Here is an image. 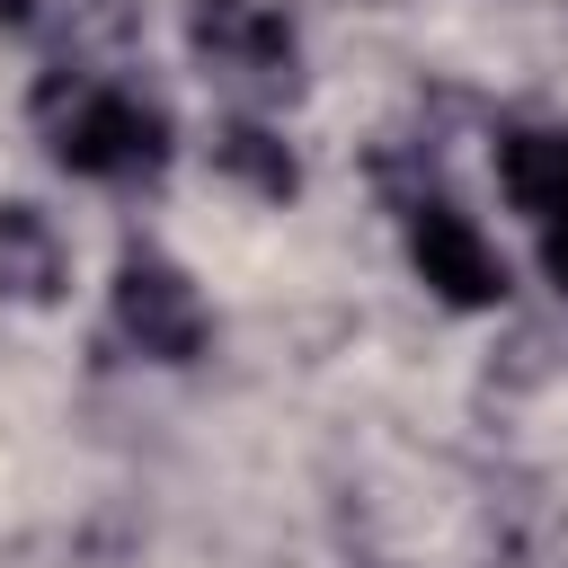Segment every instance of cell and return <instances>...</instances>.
<instances>
[{
  "instance_id": "cell-1",
  "label": "cell",
  "mask_w": 568,
  "mask_h": 568,
  "mask_svg": "<svg viewBox=\"0 0 568 568\" xmlns=\"http://www.w3.org/2000/svg\"><path fill=\"white\" fill-rule=\"evenodd\" d=\"M53 151L89 178H124V169H151L160 124H151V106H133L115 89H71V106L53 115Z\"/></svg>"
},
{
  "instance_id": "cell-5",
  "label": "cell",
  "mask_w": 568,
  "mask_h": 568,
  "mask_svg": "<svg viewBox=\"0 0 568 568\" xmlns=\"http://www.w3.org/2000/svg\"><path fill=\"white\" fill-rule=\"evenodd\" d=\"M53 275H62L53 231H44L27 204H9V213H0V284H9V293H53Z\"/></svg>"
},
{
  "instance_id": "cell-3",
  "label": "cell",
  "mask_w": 568,
  "mask_h": 568,
  "mask_svg": "<svg viewBox=\"0 0 568 568\" xmlns=\"http://www.w3.org/2000/svg\"><path fill=\"white\" fill-rule=\"evenodd\" d=\"M115 302H124V328L142 337V355H195L204 346V302L160 257H133L124 284H115Z\"/></svg>"
},
{
  "instance_id": "cell-6",
  "label": "cell",
  "mask_w": 568,
  "mask_h": 568,
  "mask_svg": "<svg viewBox=\"0 0 568 568\" xmlns=\"http://www.w3.org/2000/svg\"><path fill=\"white\" fill-rule=\"evenodd\" d=\"M550 275L568 284V222H550Z\"/></svg>"
},
{
  "instance_id": "cell-4",
  "label": "cell",
  "mask_w": 568,
  "mask_h": 568,
  "mask_svg": "<svg viewBox=\"0 0 568 568\" xmlns=\"http://www.w3.org/2000/svg\"><path fill=\"white\" fill-rule=\"evenodd\" d=\"M195 44H204L222 71H240V80H266V71L284 62V27H275L266 9H248V0H204V9H195Z\"/></svg>"
},
{
  "instance_id": "cell-2",
  "label": "cell",
  "mask_w": 568,
  "mask_h": 568,
  "mask_svg": "<svg viewBox=\"0 0 568 568\" xmlns=\"http://www.w3.org/2000/svg\"><path fill=\"white\" fill-rule=\"evenodd\" d=\"M408 248H417V275H426L444 302H497V293H506V266L488 257V240H479L462 213H444V204L417 213Z\"/></svg>"
}]
</instances>
